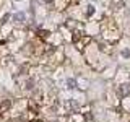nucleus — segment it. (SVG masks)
<instances>
[{"label": "nucleus", "mask_w": 130, "mask_h": 122, "mask_svg": "<svg viewBox=\"0 0 130 122\" xmlns=\"http://www.w3.org/2000/svg\"><path fill=\"white\" fill-rule=\"evenodd\" d=\"M94 5H91V3H89V5L86 7V10H85V16H86V18H89V16H91L93 13H94Z\"/></svg>", "instance_id": "nucleus-1"}]
</instances>
